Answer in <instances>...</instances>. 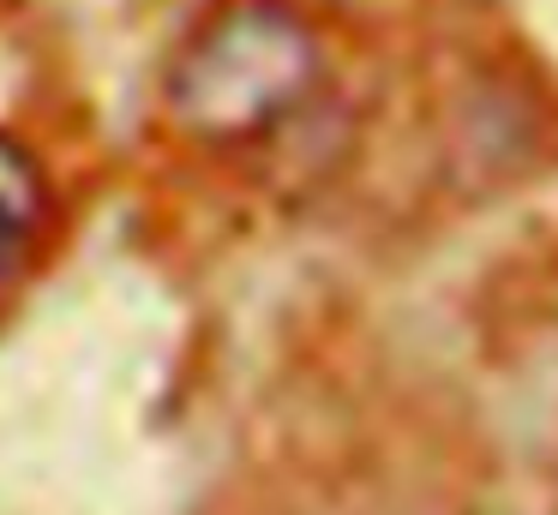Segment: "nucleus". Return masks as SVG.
Returning <instances> with one entry per match:
<instances>
[{"instance_id":"obj_1","label":"nucleus","mask_w":558,"mask_h":515,"mask_svg":"<svg viewBox=\"0 0 558 515\" xmlns=\"http://www.w3.org/2000/svg\"><path fill=\"white\" fill-rule=\"evenodd\" d=\"M330 54L294 0H222L162 72V114L198 150H258L325 96Z\"/></svg>"},{"instance_id":"obj_2","label":"nucleus","mask_w":558,"mask_h":515,"mask_svg":"<svg viewBox=\"0 0 558 515\" xmlns=\"http://www.w3.org/2000/svg\"><path fill=\"white\" fill-rule=\"evenodd\" d=\"M49 174L31 156V144H19L13 132H0V294L31 270L43 234H49Z\"/></svg>"}]
</instances>
